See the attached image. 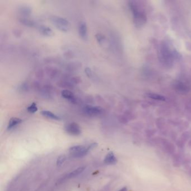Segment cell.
Segmentation results:
<instances>
[{
	"label": "cell",
	"instance_id": "28",
	"mask_svg": "<svg viewBox=\"0 0 191 191\" xmlns=\"http://www.w3.org/2000/svg\"><path fill=\"white\" fill-rule=\"evenodd\" d=\"M188 145H189V146L190 147H191V139L188 142Z\"/></svg>",
	"mask_w": 191,
	"mask_h": 191
},
{
	"label": "cell",
	"instance_id": "9",
	"mask_svg": "<svg viewBox=\"0 0 191 191\" xmlns=\"http://www.w3.org/2000/svg\"><path fill=\"white\" fill-rule=\"evenodd\" d=\"M39 31L40 33L46 36H52L54 32L52 29L46 25H41L39 27Z\"/></svg>",
	"mask_w": 191,
	"mask_h": 191
},
{
	"label": "cell",
	"instance_id": "27",
	"mask_svg": "<svg viewBox=\"0 0 191 191\" xmlns=\"http://www.w3.org/2000/svg\"><path fill=\"white\" fill-rule=\"evenodd\" d=\"M118 191H127V188L124 187H123V188H121L120 189H119V190H118Z\"/></svg>",
	"mask_w": 191,
	"mask_h": 191
},
{
	"label": "cell",
	"instance_id": "1",
	"mask_svg": "<svg viewBox=\"0 0 191 191\" xmlns=\"http://www.w3.org/2000/svg\"><path fill=\"white\" fill-rule=\"evenodd\" d=\"M128 6L133 15L134 23L137 26H142L146 21V13L135 1L129 2Z\"/></svg>",
	"mask_w": 191,
	"mask_h": 191
},
{
	"label": "cell",
	"instance_id": "21",
	"mask_svg": "<svg viewBox=\"0 0 191 191\" xmlns=\"http://www.w3.org/2000/svg\"><path fill=\"white\" fill-rule=\"evenodd\" d=\"M59 86L62 87H66V88H71L72 85L70 82H68L67 81H61L59 83Z\"/></svg>",
	"mask_w": 191,
	"mask_h": 191
},
{
	"label": "cell",
	"instance_id": "18",
	"mask_svg": "<svg viewBox=\"0 0 191 191\" xmlns=\"http://www.w3.org/2000/svg\"><path fill=\"white\" fill-rule=\"evenodd\" d=\"M20 12L22 15L27 16L31 13V8L28 6H21L20 8Z\"/></svg>",
	"mask_w": 191,
	"mask_h": 191
},
{
	"label": "cell",
	"instance_id": "17",
	"mask_svg": "<svg viewBox=\"0 0 191 191\" xmlns=\"http://www.w3.org/2000/svg\"><path fill=\"white\" fill-rule=\"evenodd\" d=\"M20 22L22 23V24H24L26 26H34L35 25V22L32 21L31 20L29 19L28 18L24 17L21 18L20 19Z\"/></svg>",
	"mask_w": 191,
	"mask_h": 191
},
{
	"label": "cell",
	"instance_id": "20",
	"mask_svg": "<svg viewBox=\"0 0 191 191\" xmlns=\"http://www.w3.org/2000/svg\"><path fill=\"white\" fill-rule=\"evenodd\" d=\"M96 39L97 41V42L100 44L101 45L103 43H104V41L105 40V37L104 35L100 33H97L96 35Z\"/></svg>",
	"mask_w": 191,
	"mask_h": 191
},
{
	"label": "cell",
	"instance_id": "7",
	"mask_svg": "<svg viewBox=\"0 0 191 191\" xmlns=\"http://www.w3.org/2000/svg\"><path fill=\"white\" fill-rule=\"evenodd\" d=\"M78 34L82 39L87 40L88 39V31L87 25L85 22L81 21L78 24Z\"/></svg>",
	"mask_w": 191,
	"mask_h": 191
},
{
	"label": "cell",
	"instance_id": "26",
	"mask_svg": "<svg viewBox=\"0 0 191 191\" xmlns=\"http://www.w3.org/2000/svg\"><path fill=\"white\" fill-rule=\"evenodd\" d=\"M184 143H185V142H184V141L182 140V139H179V140H178V141H177L176 144H177V145H178V147H183L184 146Z\"/></svg>",
	"mask_w": 191,
	"mask_h": 191
},
{
	"label": "cell",
	"instance_id": "11",
	"mask_svg": "<svg viewBox=\"0 0 191 191\" xmlns=\"http://www.w3.org/2000/svg\"><path fill=\"white\" fill-rule=\"evenodd\" d=\"M175 90H178L179 92L181 93L187 92L188 91V87L187 85L184 84V83L181 82L180 81H177L174 85Z\"/></svg>",
	"mask_w": 191,
	"mask_h": 191
},
{
	"label": "cell",
	"instance_id": "29",
	"mask_svg": "<svg viewBox=\"0 0 191 191\" xmlns=\"http://www.w3.org/2000/svg\"><path fill=\"white\" fill-rule=\"evenodd\" d=\"M190 173H191V169H190Z\"/></svg>",
	"mask_w": 191,
	"mask_h": 191
},
{
	"label": "cell",
	"instance_id": "24",
	"mask_svg": "<svg viewBox=\"0 0 191 191\" xmlns=\"http://www.w3.org/2000/svg\"><path fill=\"white\" fill-rule=\"evenodd\" d=\"M191 136V134L188 132H185L184 133H183L182 134V136H181V139H182V140L185 142L186 141H187L188 138Z\"/></svg>",
	"mask_w": 191,
	"mask_h": 191
},
{
	"label": "cell",
	"instance_id": "3",
	"mask_svg": "<svg viewBox=\"0 0 191 191\" xmlns=\"http://www.w3.org/2000/svg\"><path fill=\"white\" fill-rule=\"evenodd\" d=\"M50 20L56 28L60 31L66 32L70 29V22L66 18L58 16H52L50 17Z\"/></svg>",
	"mask_w": 191,
	"mask_h": 191
},
{
	"label": "cell",
	"instance_id": "4",
	"mask_svg": "<svg viewBox=\"0 0 191 191\" xmlns=\"http://www.w3.org/2000/svg\"><path fill=\"white\" fill-rule=\"evenodd\" d=\"M160 59L163 63L169 64L172 61L173 59V54L170 50L169 46L165 44H163L161 46L160 49Z\"/></svg>",
	"mask_w": 191,
	"mask_h": 191
},
{
	"label": "cell",
	"instance_id": "13",
	"mask_svg": "<svg viewBox=\"0 0 191 191\" xmlns=\"http://www.w3.org/2000/svg\"><path fill=\"white\" fill-rule=\"evenodd\" d=\"M41 115H43L44 117L51 119L57 120L60 119L59 116H58L56 114H55L54 113H52V111H49V110H42L41 111Z\"/></svg>",
	"mask_w": 191,
	"mask_h": 191
},
{
	"label": "cell",
	"instance_id": "16",
	"mask_svg": "<svg viewBox=\"0 0 191 191\" xmlns=\"http://www.w3.org/2000/svg\"><path fill=\"white\" fill-rule=\"evenodd\" d=\"M147 96L148 97H150V98L157 100L164 101L165 100V97L164 96L157 94H155V93H148V94H147Z\"/></svg>",
	"mask_w": 191,
	"mask_h": 191
},
{
	"label": "cell",
	"instance_id": "8",
	"mask_svg": "<svg viewBox=\"0 0 191 191\" xmlns=\"http://www.w3.org/2000/svg\"><path fill=\"white\" fill-rule=\"evenodd\" d=\"M61 95L63 98L71 101V103H75L76 102V98L73 93L68 89L63 90L61 92Z\"/></svg>",
	"mask_w": 191,
	"mask_h": 191
},
{
	"label": "cell",
	"instance_id": "12",
	"mask_svg": "<svg viewBox=\"0 0 191 191\" xmlns=\"http://www.w3.org/2000/svg\"><path fill=\"white\" fill-rule=\"evenodd\" d=\"M22 119L16 117H13L9 120V122L7 125V129L8 130L11 129L13 128L16 127V125L20 124L22 122Z\"/></svg>",
	"mask_w": 191,
	"mask_h": 191
},
{
	"label": "cell",
	"instance_id": "6",
	"mask_svg": "<svg viewBox=\"0 0 191 191\" xmlns=\"http://www.w3.org/2000/svg\"><path fill=\"white\" fill-rule=\"evenodd\" d=\"M84 113L91 116H97L103 113V109L100 106L86 105L83 109Z\"/></svg>",
	"mask_w": 191,
	"mask_h": 191
},
{
	"label": "cell",
	"instance_id": "25",
	"mask_svg": "<svg viewBox=\"0 0 191 191\" xmlns=\"http://www.w3.org/2000/svg\"><path fill=\"white\" fill-rule=\"evenodd\" d=\"M85 72L86 75L88 77H91L92 75V71L91 70V69L88 67H86L85 69Z\"/></svg>",
	"mask_w": 191,
	"mask_h": 191
},
{
	"label": "cell",
	"instance_id": "14",
	"mask_svg": "<svg viewBox=\"0 0 191 191\" xmlns=\"http://www.w3.org/2000/svg\"><path fill=\"white\" fill-rule=\"evenodd\" d=\"M163 145L164 146L165 150L167 152L170 153H173L174 152L175 150V147L173 144L166 141H163Z\"/></svg>",
	"mask_w": 191,
	"mask_h": 191
},
{
	"label": "cell",
	"instance_id": "23",
	"mask_svg": "<svg viewBox=\"0 0 191 191\" xmlns=\"http://www.w3.org/2000/svg\"><path fill=\"white\" fill-rule=\"evenodd\" d=\"M65 160H66V157H65L64 155L59 156L57 160V165L58 166H60L64 162Z\"/></svg>",
	"mask_w": 191,
	"mask_h": 191
},
{
	"label": "cell",
	"instance_id": "15",
	"mask_svg": "<svg viewBox=\"0 0 191 191\" xmlns=\"http://www.w3.org/2000/svg\"><path fill=\"white\" fill-rule=\"evenodd\" d=\"M84 169H85L84 167H78L77 169L74 170L73 171L70 172L69 174H68L67 175V178H73V177H74L76 176H77L78 175L81 174L82 172L84 170Z\"/></svg>",
	"mask_w": 191,
	"mask_h": 191
},
{
	"label": "cell",
	"instance_id": "19",
	"mask_svg": "<svg viewBox=\"0 0 191 191\" xmlns=\"http://www.w3.org/2000/svg\"><path fill=\"white\" fill-rule=\"evenodd\" d=\"M27 111H28V112H29L30 113H35L36 111L38 110V107H37V105H36V103H32V104H31L27 108Z\"/></svg>",
	"mask_w": 191,
	"mask_h": 191
},
{
	"label": "cell",
	"instance_id": "10",
	"mask_svg": "<svg viewBox=\"0 0 191 191\" xmlns=\"http://www.w3.org/2000/svg\"><path fill=\"white\" fill-rule=\"evenodd\" d=\"M104 162L107 164H115L117 163V158L114 156L113 152H109L104 159Z\"/></svg>",
	"mask_w": 191,
	"mask_h": 191
},
{
	"label": "cell",
	"instance_id": "2",
	"mask_svg": "<svg viewBox=\"0 0 191 191\" xmlns=\"http://www.w3.org/2000/svg\"><path fill=\"white\" fill-rule=\"evenodd\" d=\"M96 146L97 143H93L87 147L81 145L73 146L69 148V151L71 155L74 157L80 158L85 156L88 151Z\"/></svg>",
	"mask_w": 191,
	"mask_h": 191
},
{
	"label": "cell",
	"instance_id": "22",
	"mask_svg": "<svg viewBox=\"0 0 191 191\" xmlns=\"http://www.w3.org/2000/svg\"><path fill=\"white\" fill-rule=\"evenodd\" d=\"M180 161H181V157L178 155H175L174 156V165L176 167H178L180 165Z\"/></svg>",
	"mask_w": 191,
	"mask_h": 191
},
{
	"label": "cell",
	"instance_id": "5",
	"mask_svg": "<svg viewBox=\"0 0 191 191\" xmlns=\"http://www.w3.org/2000/svg\"><path fill=\"white\" fill-rule=\"evenodd\" d=\"M65 131L68 133L73 136H78L81 133V128L77 123L74 122L68 123L65 125Z\"/></svg>",
	"mask_w": 191,
	"mask_h": 191
}]
</instances>
